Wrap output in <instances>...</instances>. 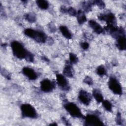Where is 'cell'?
<instances>
[{"mask_svg": "<svg viewBox=\"0 0 126 126\" xmlns=\"http://www.w3.org/2000/svg\"><path fill=\"white\" fill-rule=\"evenodd\" d=\"M76 15L78 22L80 24H83L84 22L86 21L87 18L85 16V14H84V12L82 10H79L77 12Z\"/></svg>", "mask_w": 126, "mask_h": 126, "instance_id": "2e32d148", "label": "cell"}, {"mask_svg": "<svg viewBox=\"0 0 126 126\" xmlns=\"http://www.w3.org/2000/svg\"><path fill=\"white\" fill-rule=\"evenodd\" d=\"M99 19L100 20L105 21L108 26L113 25L115 26L116 20L114 14L111 13H108L106 14H102L99 16Z\"/></svg>", "mask_w": 126, "mask_h": 126, "instance_id": "30bf717a", "label": "cell"}, {"mask_svg": "<svg viewBox=\"0 0 126 126\" xmlns=\"http://www.w3.org/2000/svg\"><path fill=\"white\" fill-rule=\"evenodd\" d=\"M91 96L90 94L87 91L82 90L78 94V99L79 101L84 105H88L90 104L91 101Z\"/></svg>", "mask_w": 126, "mask_h": 126, "instance_id": "ba28073f", "label": "cell"}, {"mask_svg": "<svg viewBox=\"0 0 126 126\" xmlns=\"http://www.w3.org/2000/svg\"><path fill=\"white\" fill-rule=\"evenodd\" d=\"M85 123L89 126H102V122L98 116L94 114H88L85 118Z\"/></svg>", "mask_w": 126, "mask_h": 126, "instance_id": "8992f818", "label": "cell"}, {"mask_svg": "<svg viewBox=\"0 0 126 126\" xmlns=\"http://www.w3.org/2000/svg\"><path fill=\"white\" fill-rule=\"evenodd\" d=\"M93 95L96 101L98 102H102L103 100V97L101 92L98 90L95 89L94 90Z\"/></svg>", "mask_w": 126, "mask_h": 126, "instance_id": "e0dca14e", "label": "cell"}, {"mask_svg": "<svg viewBox=\"0 0 126 126\" xmlns=\"http://www.w3.org/2000/svg\"><path fill=\"white\" fill-rule=\"evenodd\" d=\"M23 74L30 80H35L37 78L36 72L32 68L29 67H24L23 68Z\"/></svg>", "mask_w": 126, "mask_h": 126, "instance_id": "8fae6325", "label": "cell"}, {"mask_svg": "<svg viewBox=\"0 0 126 126\" xmlns=\"http://www.w3.org/2000/svg\"><path fill=\"white\" fill-rule=\"evenodd\" d=\"M81 46L83 49L86 50V49H87L89 48V44L88 42H82V43H81Z\"/></svg>", "mask_w": 126, "mask_h": 126, "instance_id": "d4e9b609", "label": "cell"}, {"mask_svg": "<svg viewBox=\"0 0 126 126\" xmlns=\"http://www.w3.org/2000/svg\"><path fill=\"white\" fill-rule=\"evenodd\" d=\"M94 2L96 3L98 6H99L101 8H103V7L105 6V4L103 2V1H101V0H96L94 1Z\"/></svg>", "mask_w": 126, "mask_h": 126, "instance_id": "cb8c5ba5", "label": "cell"}, {"mask_svg": "<svg viewBox=\"0 0 126 126\" xmlns=\"http://www.w3.org/2000/svg\"><path fill=\"white\" fill-rule=\"evenodd\" d=\"M69 60L70 63H76L78 62V58L74 54L70 53L69 54Z\"/></svg>", "mask_w": 126, "mask_h": 126, "instance_id": "7402d4cb", "label": "cell"}, {"mask_svg": "<svg viewBox=\"0 0 126 126\" xmlns=\"http://www.w3.org/2000/svg\"><path fill=\"white\" fill-rule=\"evenodd\" d=\"M11 47L13 55L17 58L20 59H25L30 62L33 61V55L28 52L20 42L14 41L11 42Z\"/></svg>", "mask_w": 126, "mask_h": 126, "instance_id": "6da1fadb", "label": "cell"}, {"mask_svg": "<svg viewBox=\"0 0 126 126\" xmlns=\"http://www.w3.org/2000/svg\"><path fill=\"white\" fill-rule=\"evenodd\" d=\"M60 30L64 37L66 38L70 39L72 37V34L67 27L64 26H61L60 27Z\"/></svg>", "mask_w": 126, "mask_h": 126, "instance_id": "5bb4252c", "label": "cell"}, {"mask_svg": "<svg viewBox=\"0 0 126 126\" xmlns=\"http://www.w3.org/2000/svg\"><path fill=\"white\" fill-rule=\"evenodd\" d=\"M36 3L38 7L41 9H46L49 7L48 1L45 0H38L36 1Z\"/></svg>", "mask_w": 126, "mask_h": 126, "instance_id": "ac0fdd59", "label": "cell"}, {"mask_svg": "<svg viewBox=\"0 0 126 126\" xmlns=\"http://www.w3.org/2000/svg\"><path fill=\"white\" fill-rule=\"evenodd\" d=\"M24 33L28 37L35 40L38 42L41 43L45 42L47 38L45 34L43 32L34 30L30 28L25 30Z\"/></svg>", "mask_w": 126, "mask_h": 126, "instance_id": "7a4b0ae2", "label": "cell"}, {"mask_svg": "<svg viewBox=\"0 0 126 126\" xmlns=\"http://www.w3.org/2000/svg\"><path fill=\"white\" fill-rule=\"evenodd\" d=\"M54 87V83L48 79H44L40 82V89L44 92L48 93L51 92Z\"/></svg>", "mask_w": 126, "mask_h": 126, "instance_id": "52a82bcc", "label": "cell"}, {"mask_svg": "<svg viewBox=\"0 0 126 126\" xmlns=\"http://www.w3.org/2000/svg\"><path fill=\"white\" fill-rule=\"evenodd\" d=\"M102 105L104 107V108L108 111H111L112 109V105L111 103L107 100H103L102 101Z\"/></svg>", "mask_w": 126, "mask_h": 126, "instance_id": "d6986e66", "label": "cell"}, {"mask_svg": "<svg viewBox=\"0 0 126 126\" xmlns=\"http://www.w3.org/2000/svg\"><path fill=\"white\" fill-rule=\"evenodd\" d=\"M64 107L67 112L73 117L82 118L83 117L80 108L74 103L67 102L64 105Z\"/></svg>", "mask_w": 126, "mask_h": 126, "instance_id": "3957f363", "label": "cell"}, {"mask_svg": "<svg viewBox=\"0 0 126 126\" xmlns=\"http://www.w3.org/2000/svg\"><path fill=\"white\" fill-rule=\"evenodd\" d=\"M66 12H67L69 15H70L71 16L76 15V14H77V12H76V10L71 7H70L68 8H67Z\"/></svg>", "mask_w": 126, "mask_h": 126, "instance_id": "603a6c76", "label": "cell"}, {"mask_svg": "<svg viewBox=\"0 0 126 126\" xmlns=\"http://www.w3.org/2000/svg\"><path fill=\"white\" fill-rule=\"evenodd\" d=\"M109 89L115 94L121 95L122 94V87L119 81L114 77L109 79L108 82Z\"/></svg>", "mask_w": 126, "mask_h": 126, "instance_id": "5b68a950", "label": "cell"}, {"mask_svg": "<svg viewBox=\"0 0 126 126\" xmlns=\"http://www.w3.org/2000/svg\"><path fill=\"white\" fill-rule=\"evenodd\" d=\"M26 19L30 22L32 23L35 21V16L33 13H28L26 16Z\"/></svg>", "mask_w": 126, "mask_h": 126, "instance_id": "44dd1931", "label": "cell"}, {"mask_svg": "<svg viewBox=\"0 0 126 126\" xmlns=\"http://www.w3.org/2000/svg\"><path fill=\"white\" fill-rule=\"evenodd\" d=\"M84 82H85L86 84H88V85H92V84H93V80H92V79L90 77H87L85 79Z\"/></svg>", "mask_w": 126, "mask_h": 126, "instance_id": "484cf974", "label": "cell"}, {"mask_svg": "<svg viewBox=\"0 0 126 126\" xmlns=\"http://www.w3.org/2000/svg\"><path fill=\"white\" fill-rule=\"evenodd\" d=\"M96 72L99 75L103 76L106 74V70L103 65H100L97 67L96 69Z\"/></svg>", "mask_w": 126, "mask_h": 126, "instance_id": "ffe728a7", "label": "cell"}, {"mask_svg": "<svg viewBox=\"0 0 126 126\" xmlns=\"http://www.w3.org/2000/svg\"><path fill=\"white\" fill-rule=\"evenodd\" d=\"M117 39L116 46L120 50H124L126 47V39L125 34H122L118 36Z\"/></svg>", "mask_w": 126, "mask_h": 126, "instance_id": "7c38bea8", "label": "cell"}, {"mask_svg": "<svg viewBox=\"0 0 126 126\" xmlns=\"http://www.w3.org/2000/svg\"><path fill=\"white\" fill-rule=\"evenodd\" d=\"M63 75L67 77H72L73 76V69L70 64H66L63 70Z\"/></svg>", "mask_w": 126, "mask_h": 126, "instance_id": "9a60e30c", "label": "cell"}, {"mask_svg": "<svg viewBox=\"0 0 126 126\" xmlns=\"http://www.w3.org/2000/svg\"><path fill=\"white\" fill-rule=\"evenodd\" d=\"M91 6V5L90 4V3H88V2H86V3L84 4V8L85 10H88V9L90 8Z\"/></svg>", "mask_w": 126, "mask_h": 126, "instance_id": "4316f807", "label": "cell"}, {"mask_svg": "<svg viewBox=\"0 0 126 126\" xmlns=\"http://www.w3.org/2000/svg\"><path fill=\"white\" fill-rule=\"evenodd\" d=\"M56 80L57 83L60 88H61L63 90H68L69 88L68 83L64 75L61 74H57Z\"/></svg>", "mask_w": 126, "mask_h": 126, "instance_id": "9c48e42d", "label": "cell"}, {"mask_svg": "<svg viewBox=\"0 0 126 126\" xmlns=\"http://www.w3.org/2000/svg\"><path fill=\"white\" fill-rule=\"evenodd\" d=\"M89 24L90 27L97 33H101L103 32V30L101 26L96 21L93 20H90L89 22Z\"/></svg>", "mask_w": 126, "mask_h": 126, "instance_id": "4fadbf2b", "label": "cell"}, {"mask_svg": "<svg viewBox=\"0 0 126 126\" xmlns=\"http://www.w3.org/2000/svg\"><path fill=\"white\" fill-rule=\"evenodd\" d=\"M21 110L23 116L30 118H36L37 116L35 109L31 104H23L21 106Z\"/></svg>", "mask_w": 126, "mask_h": 126, "instance_id": "277c9868", "label": "cell"}]
</instances>
